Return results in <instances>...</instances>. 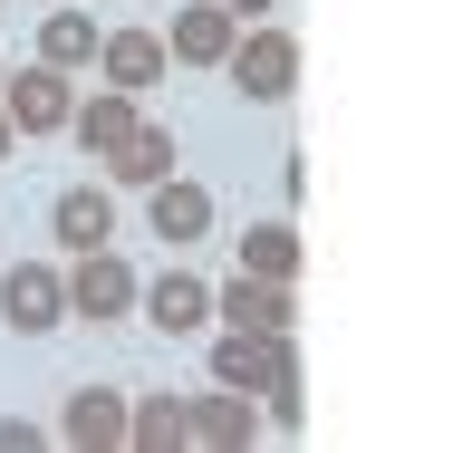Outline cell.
Instances as JSON below:
<instances>
[{
    "label": "cell",
    "instance_id": "1",
    "mask_svg": "<svg viewBox=\"0 0 453 453\" xmlns=\"http://www.w3.org/2000/svg\"><path fill=\"white\" fill-rule=\"evenodd\" d=\"M222 78L251 96V106H280V96L299 88V39L280 29V19H251L242 39H232V58H222Z\"/></svg>",
    "mask_w": 453,
    "mask_h": 453
},
{
    "label": "cell",
    "instance_id": "2",
    "mask_svg": "<svg viewBox=\"0 0 453 453\" xmlns=\"http://www.w3.org/2000/svg\"><path fill=\"white\" fill-rule=\"evenodd\" d=\"M0 328H10V338H49V328H68V271H49V261H10V271H0Z\"/></svg>",
    "mask_w": 453,
    "mask_h": 453
},
{
    "label": "cell",
    "instance_id": "3",
    "mask_svg": "<svg viewBox=\"0 0 453 453\" xmlns=\"http://www.w3.org/2000/svg\"><path fill=\"white\" fill-rule=\"evenodd\" d=\"M68 68H49V58H29V68H10L0 78V116H10V135H68Z\"/></svg>",
    "mask_w": 453,
    "mask_h": 453
},
{
    "label": "cell",
    "instance_id": "4",
    "mask_svg": "<svg viewBox=\"0 0 453 453\" xmlns=\"http://www.w3.org/2000/svg\"><path fill=\"white\" fill-rule=\"evenodd\" d=\"M135 289H145V280L126 271V251H116V242H96V251L68 261V319L106 328V319H126V309H135Z\"/></svg>",
    "mask_w": 453,
    "mask_h": 453
},
{
    "label": "cell",
    "instance_id": "5",
    "mask_svg": "<svg viewBox=\"0 0 453 453\" xmlns=\"http://www.w3.org/2000/svg\"><path fill=\"white\" fill-rule=\"evenodd\" d=\"M212 319H222V328H251V338H289V328H299V299H289V280L232 271L212 289Z\"/></svg>",
    "mask_w": 453,
    "mask_h": 453
},
{
    "label": "cell",
    "instance_id": "6",
    "mask_svg": "<svg viewBox=\"0 0 453 453\" xmlns=\"http://www.w3.org/2000/svg\"><path fill=\"white\" fill-rule=\"evenodd\" d=\"M183 444L251 453V444H261V395H242V386H212V395H193V405H183Z\"/></svg>",
    "mask_w": 453,
    "mask_h": 453
},
{
    "label": "cell",
    "instance_id": "7",
    "mask_svg": "<svg viewBox=\"0 0 453 453\" xmlns=\"http://www.w3.org/2000/svg\"><path fill=\"white\" fill-rule=\"evenodd\" d=\"M232 39H242V19H232L222 0H193V10L165 19V58H174V68H222Z\"/></svg>",
    "mask_w": 453,
    "mask_h": 453
},
{
    "label": "cell",
    "instance_id": "8",
    "mask_svg": "<svg viewBox=\"0 0 453 453\" xmlns=\"http://www.w3.org/2000/svg\"><path fill=\"white\" fill-rule=\"evenodd\" d=\"M135 309H145V328H165V338H203V328H212V280L165 271V280L135 289Z\"/></svg>",
    "mask_w": 453,
    "mask_h": 453
},
{
    "label": "cell",
    "instance_id": "9",
    "mask_svg": "<svg viewBox=\"0 0 453 453\" xmlns=\"http://www.w3.org/2000/svg\"><path fill=\"white\" fill-rule=\"evenodd\" d=\"M135 126H145V96H126V88H96V96L68 106V135H78V155H88V165H106Z\"/></svg>",
    "mask_w": 453,
    "mask_h": 453
},
{
    "label": "cell",
    "instance_id": "10",
    "mask_svg": "<svg viewBox=\"0 0 453 453\" xmlns=\"http://www.w3.org/2000/svg\"><path fill=\"white\" fill-rule=\"evenodd\" d=\"M165 68H174V58H165V29H106V39H96V78L126 88V96H145Z\"/></svg>",
    "mask_w": 453,
    "mask_h": 453
},
{
    "label": "cell",
    "instance_id": "11",
    "mask_svg": "<svg viewBox=\"0 0 453 453\" xmlns=\"http://www.w3.org/2000/svg\"><path fill=\"white\" fill-rule=\"evenodd\" d=\"M145 222H155V242H174V251H193L203 232H212V193L193 174H165L155 193H145Z\"/></svg>",
    "mask_w": 453,
    "mask_h": 453
},
{
    "label": "cell",
    "instance_id": "12",
    "mask_svg": "<svg viewBox=\"0 0 453 453\" xmlns=\"http://www.w3.org/2000/svg\"><path fill=\"white\" fill-rule=\"evenodd\" d=\"M58 444L116 453V444H126V386H78V395H68V415H58Z\"/></svg>",
    "mask_w": 453,
    "mask_h": 453
},
{
    "label": "cell",
    "instance_id": "13",
    "mask_svg": "<svg viewBox=\"0 0 453 453\" xmlns=\"http://www.w3.org/2000/svg\"><path fill=\"white\" fill-rule=\"evenodd\" d=\"M49 242H68V251L116 242V193H106V183H68V193L49 203Z\"/></svg>",
    "mask_w": 453,
    "mask_h": 453
},
{
    "label": "cell",
    "instance_id": "14",
    "mask_svg": "<svg viewBox=\"0 0 453 453\" xmlns=\"http://www.w3.org/2000/svg\"><path fill=\"white\" fill-rule=\"evenodd\" d=\"M174 165H183L174 126H155V116H145V126H135V135H126V145L106 155V183H126V193H155V183L174 174Z\"/></svg>",
    "mask_w": 453,
    "mask_h": 453
},
{
    "label": "cell",
    "instance_id": "15",
    "mask_svg": "<svg viewBox=\"0 0 453 453\" xmlns=\"http://www.w3.org/2000/svg\"><path fill=\"white\" fill-rule=\"evenodd\" d=\"M299 415H309V366H299V328L271 348V376H261V425L271 434H299Z\"/></svg>",
    "mask_w": 453,
    "mask_h": 453
},
{
    "label": "cell",
    "instance_id": "16",
    "mask_svg": "<svg viewBox=\"0 0 453 453\" xmlns=\"http://www.w3.org/2000/svg\"><path fill=\"white\" fill-rule=\"evenodd\" d=\"M271 348H280V338H251V328H222V338L203 348V366H212V386H242V395H261V376H271Z\"/></svg>",
    "mask_w": 453,
    "mask_h": 453
},
{
    "label": "cell",
    "instance_id": "17",
    "mask_svg": "<svg viewBox=\"0 0 453 453\" xmlns=\"http://www.w3.org/2000/svg\"><path fill=\"white\" fill-rule=\"evenodd\" d=\"M96 39H106V19H88V10H49V19H39V58L68 68V78L96 68Z\"/></svg>",
    "mask_w": 453,
    "mask_h": 453
},
{
    "label": "cell",
    "instance_id": "18",
    "mask_svg": "<svg viewBox=\"0 0 453 453\" xmlns=\"http://www.w3.org/2000/svg\"><path fill=\"white\" fill-rule=\"evenodd\" d=\"M299 261H309L299 251V222H251L242 232V271L251 280H299Z\"/></svg>",
    "mask_w": 453,
    "mask_h": 453
},
{
    "label": "cell",
    "instance_id": "19",
    "mask_svg": "<svg viewBox=\"0 0 453 453\" xmlns=\"http://www.w3.org/2000/svg\"><path fill=\"white\" fill-rule=\"evenodd\" d=\"M126 444L135 453H174L183 444V395H126Z\"/></svg>",
    "mask_w": 453,
    "mask_h": 453
},
{
    "label": "cell",
    "instance_id": "20",
    "mask_svg": "<svg viewBox=\"0 0 453 453\" xmlns=\"http://www.w3.org/2000/svg\"><path fill=\"white\" fill-rule=\"evenodd\" d=\"M39 444H49L39 425H19V415H0V453H39Z\"/></svg>",
    "mask_w": 453,
    "mask_h": 453
},
{
    "label": "cell",
    "instance_id": "21",
    "mask_svg": "<svg viewBox=\"0 0 453 453\" xmlns=\"http://www.w3.org/2000/svg\"><path fill=\"white\" fill-rule=\"evenodd\" d=\"M222 10H232V19H242V29H251V19H271L280 0H222Z\"/></svg>",
    "mask_w": 453,
    "mask_h": 453
},
{
    "label": "cell",
    "instance_id": "22",
    "mask_svg": "<svg viewBox=\"0 0 453 453\" xmlns=\"http://www.w3.org/2000/svg\"><path fill=\"white\" fill-rule=\"evenodd\" d=\"M10 145H19V135H10V116H0V165H10Z\"/></svg>",
    "mask_w": 453,
    "mask_h": 453
},
{
    "label": "cell",
    "instance_id": "23",
    "mask_svg": "<svg viewBox=\"0 0 453 453\" xmlns=\"http://www.w3.org/2000/svg\"><path fill=\"white\" fill-rule=\"evenodd\" d=\"M0 78H10V68H0Z\"/></svg>",
    "mask_w": 453,
    "mask_h": 453
}]
</instances>
